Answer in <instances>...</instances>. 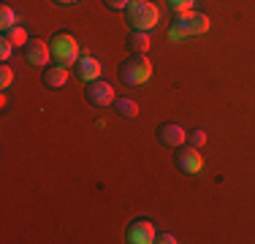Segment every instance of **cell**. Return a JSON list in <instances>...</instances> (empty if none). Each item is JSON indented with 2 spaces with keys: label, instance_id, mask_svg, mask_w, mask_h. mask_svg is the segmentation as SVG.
I'll list each match as a JSON object with an SVG mask.
<instances>
[{
  "label": "cell",
  "instance_id": "4",
  "mask_svg": "<svg viewBox=\"0 0 255 244\" xmlns=\"http://www.w3.org/2000/svg\"><path fill=\"white\" fill-rule=\"evenodd\" d=\"M49 49H52V60L57 65H76L79 57H82V49H79L76 38L71 33H65V30H57V33L49 38Z\"/></svg>",
  "mask_w": 255,
  "mask_h": 244
},
{
  "label": "cell",
  "instance_id": "12",
  "mask_svg": "<svg viewBox=\"0 0 255 244\" xmlns=\"http://www.w3.org/2000/svg\"><path fill=\"white\" fill-rule=\"evenodd\" d=\"M125 46L130 49L133 54H147L149 46H152V41H149V33L147 30H130L125 38Z\"/></svg>",
  "mask_w": 255,
  "mask_h": 244
},
{
  "label": "cell",
  "instance_id": "14",
  "mask_svg": "<svg viewBox=\"0 0 255 244\" xmlns=\"http://www.w3.org/2000/svg\"><path fill=\"white\" fill-rule=\"evenodd\" d=\"M3 35H5V38H8V41H11V44H14V46H25L27 41H30L27 30L22 27V24H14V27H11V30H5Z\"/></svg>",
  "mask_w": 255,
  "mask_h": 244
},
{
  "label": "cell",
  "instance_id": "11",
  "mask_svg": "<svg viewBox=\"0 0 255 244\" xmlns=\"http://www.w3.org/2000/svg\"><path fill=\"white\" fill-rule=\"evenodd\" d=\"M101 71H103V65L98 63V60H95L90 52H82V57H79V63H76V76L87 84V82L101 79Z\"/></svg>",
  "mask_w": 255,
  "mask_h": 244
},
{
  "label": "cell",
  "instance_id": "1",
  "mask_svg": "<svg viewBox=\"0 0 255 244\" xmlns=\"http://www.w3.org/2000/svg\"><path fill=\"white\" fill-rule=\"evenodd\" d=\"M209 16L201 14V11H182V14H174V22L168 24L166 38L168 41H185L193 38V35H204L209 30Z\"/></svg>",
  "mask_w": 255,
  "mask_h": 244
},
{
  "label": "cell",
  "instance_id": "13",
  "mask_svg": "<svg viewBox=\"0 0 255 244\" xmlns=\"http://www.w3.org/2000/svg\"><path fill=\"white\" fill-rule=\"evenodd\" d=\"M114 112H117V117H125V120H133L138 117V103L133 101V98H114Z\"/></svg>",
  "mask_w": 255,
  "mask_h": 244
},
{
  "label": "cell",
  "instance_id": "20",
  "mask_svg": "<svg viewBox=\"0 0 255 244\" xmlns=\"http://www.w3.org/2000/svg\"><path fill=\"white\" fill-rule=\"evenodd\" d=\"M128 3H130V0H103V5H106L109 11H125Z\"/></svg>",
  "mask_w": 255,
  "mask_h": 244
},
{
  "label": "cell",
  "instance_id": "9",
  "mask_svg": "<svg viewBox=\"0 0 255 244\" xmlns=\"http://www.w3.org/2000/svg\"><path fill=\"white\" fill-rule=\"evenodd\" d=\"M155 133H157V141L163 146H168V149H177V146L187 144V130L179 122H160Z\"/></svg>",
  "mask_w": 255,
  "mask_h": 244
},
{
  "label": "cell",
  "instance_id": "3",
  "mask_svg": "<svg viewBox=\"0 0 255 244\" xmlns=\"http://www.w3.org/2000/svg\"><path fill=\"white\" fill-rule=\"evenodd\" d=\"M123 14H125V22L130 30H147L149 33L160 22V8H157L152 0H130Z\"/></svg>",
  "mask_w": 255,
  "mask_h": 244
},
{
  "label": "cell",
  "instance_id": "17",
  "mask_svg": "<svg viewBox=\"0 0 255 244\" xmlns=\"http://www.w3.org/2000/svg\"><path fill=\"white\" fill-rule=\"evenodd\" d=\"M11 84H14V71H11L8 63H3V65H0V87L8 90Z\"/></svg>",
  "mask_w": 255,
  "mask_h": 244
},
{
  "label": "cell",
  "instance_id": "18",
  "mask_svg": "<svg viewBox=\"0 0 255 244\" xmlns=\"http://www.w3.org/2000/svg\"><path fill=\"white\" fill-rule=\"evenodd\" d=\"M193 3H196V0H166V5L174 11V14H182V11H193Z\"/></svg>",
  "mask_w": 255,
  "mask_h": 244
},
{
  "label": "cell",
  "instance_id": "22",
  "mask_svg": "<svg viewBox=\"0 0 255 244\" xmlns=\"http://www.w3.org/2000/svg\"><path fill=\"white\" fill-rule=\"evenodd\" d=\"M54 5H76V3H82V0H52Z\"/></svg>",
  "mask_w": 255,
  "mask_h": 244
},
{
  "label": "cell",
  "instance_id": "2",
  "mask_svg": "<svg viewBox=\"0 0 255 244\" xmlns=\"http://www.w3.org/2000/svg\"><path fill=\"white\" fill-rule=\"evenodd\" d=\"M149 76H152V63L147 54H130L117 65V79L125 87H141L149 82Z\"/></svg>",
  "mask_w": 255,
  "mask_h": 244
},
{
  "label": "cell",
  "instance_id": "6",
  "mask_svg": "<svg viewBox=\"0 0 255 244\" xmlns=\"http://www.w3.org/2000/svg\"><path fill=\"white\" fill-rule=\"evenodd\" d=\"M155 239H157V231L147 217H136L128 223V228H125L128 244H155Z\"/></svg>",
  "mask_w": 255,
  "mask_h": 244
},
{
  "label": "cell",
  "instance_id": "16",
  "mask_svg": "<svg viewBox=\"0 0 255 244\" xmlns=\"http://www.w3.org/2000/svg\"><path fill=\"white\" fill-rule=\"evenodd\" d=\"M187 144L201 149V146L206 144V130H204V127H193V130L187 133Z\"/></svg>",
  "mask_w": 255,
  "mask_h": 244
},
{
  "label": "cell",
  "instance_id": "5",
  "mask_svg": "<svg viewBox=\"0 0 255 244\" xmlns=\"http://www.w3.org/2000/svg\"><path fill=\"white\" fill-rule=\"evenodd\" d=\"M174 168H177L179 174H185V176L201 174L204 157H201V152H198V146H190V144L177 146V152H174Z\"/></svg>",
  "mask_w": 255,
  "mask_h": 244
},
{
  "label": "cell",
  "instance_id": "21",
  "mask_svg": "<svg viewBox=\"0 0 255 244\" xmlns=\"http://www.w3.org/2000/svg\"><path fill=\"white\" fill-rule=\"evenodd\" d=\"M157 244H177V236L174 234H157Z\"/></svg>",
  "mask_w": 255,
  "mask_h": 244
},
{
  "label": "cell",
  "instance_id": "7",
  "mask_svg": "<svg viewBox=\"0 0 255 244\" xmlns=\"http://www.w3.org/2000/svg\"><path fill=\"white\" fill-rule=\"evenodd\" d=\"M84 98H87L90 106L95 109H106L114 103V87L109 82H103V79H95V82H87V87H84Z\"/></svg>",
  "mask_w": 255,
  "mask_h": 244
},
{
  "label": "cell",
  "instance_id": "15",
  "mask_svg": "<svg viewBox=\"0 0 255 244\" xmlns=\"http://www.w3.org/2000/svg\"><path fill=\"white\" fill-rule=\"evenodd\" d=\"M14 24H16V11L11 8L8 3H3V5H0V27H3V33H5V30H11Z\"/></svg>",
  "mask_w": 255,
  "mask_h": 244
},
{
  "label": "cell",
  "instance_id": "19",
  "mask_svg": "<svg viewBox=\"0 0 255 244\" xmlns=\"http://www.w3.org/2000/svg\"><path fill=\"white\" fill-rule=\"evenodd\" d=\"M14 49H16V46L3 35V38H0V60H3V63H8V57H11V52H14Z\"/></svg>",
  "mask_w": 255,
  "mask_h": 244
},
{
  "label": "cell",
  "instance_id": "10",
  "mask_svg": "<svg viewBox=\"0 0 255 244\" xmlns=\"http://www.w3.org/2000/svg\"><path fill=\"white\" fill-rule=\"evenodd\" d=\"M68 79H71V73L65 65H46L44 71H41V82H44V87L46 90H63L65 84H68Z\"/></svg>",
  "mask_w": 255,
  "mask_h": 244
},
{
  "label": "cell",
  "instance_id": "8",
  "mask_svg": "<svg viewBox=\"0 0 255 244\" xmlns=\"http://www.w3.org/2000/svg\"><path fill=\"white\" fill-rule=\"evenodd\" d=\"M22 54H25L27 65H35V68H46L52 60V49L49 41H41V38H30L25 46H22Z\"/></svg>",
  "mask_w": 255,
  "mask_h": 244
}]
</instances>
